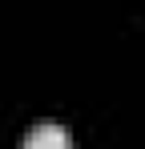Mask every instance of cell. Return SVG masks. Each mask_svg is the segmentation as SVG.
<instances>
[{
	"mask_svg": "<svg viewBox=\"0 0 145 149\" xmlns=\"http://www.w3.org/2000/svg\"><path fill=\"white\" fill-rule=\"evenodd\" d=\"M24 149H72V137L61 121H36L24 133Z\"/></svg>",
	"mask_w": 145,
	"mask_h": 149,
	"instance_id": "1",
	"label": "cell"
}]
</instances>
